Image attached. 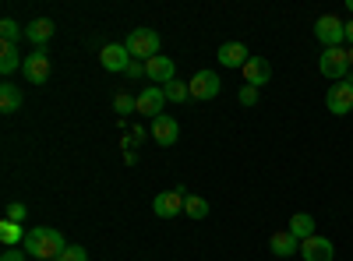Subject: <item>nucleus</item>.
<instances>
[{
	"instance_id": "obj_1",
	"label": "nucleus",
	"mask_w": 353,
	"mask_h": 261,
	"mask_svg": "<svg viewBox=\"0 0 353 261\" xmlns=\"http://www.w3.org/2000/svg\"><path fill=\"white\" fill-rule=\"evenodd\" d=\"M21 247H25V254L32 258V261H57V258L68 251V244H64V237H61V229H50V226L28 229Z\"/></svg>"
},
{
	"instance_id": "obj_2",
	"label": "nucleus",
	"mask_w": 353,
	"mask_h": 261,
	"mask_svg": "<svg viewBox=\"0 0 353 261\" xmlns=\"http://www.w3.org/2000/svg\"><path fill=\"white\" fill-rule=\"evenodd\" d=\"M128 53L134 56V61H152V56H159V36L152 32V28H131V36L124 39Z\"/></svg>"
},
{
	"instance_id": "obj_3",
	"label": "nucleus",
	"mask_w": 353,
	"mask_h": 261,
	"mask_svg": "<svg viewBox=\"0 0 353 261\" xmlns=\"http://www.w3.org/2000/svg\"><path fill=\"white\" fill-rule=\"evenodd\" d=\"M318 71L325 74L329 81H343V78H350V50H343V46L325 50V53L318 56Z\"/></svg>"
},
{
	"instance_id": "obj_4",
	"label": "nucleus",
	"mask_w": 353,
	"mask_h": 261,
	"mask_svg": "<svg viewBox=\"0 0 353 261\" xmlns=\"http://www.w3.org/2000/svg\"><path fill=\"white\" fill-rule=\"evenodd\" d=\"M314 36H318V43L325 50H336V46L346 43V21H339L336 14H321L314 21Z\"/></svg>"
},
{
	"instance_id": "obj_5",
	"label": "nucleus",
	"mask_w": 353,
	"mask_h": 261,
	"mask_svg": "<svg viewBox=\"0 0 353 261\" xmlns=\"http://www.w3.org/2000/svg\"><path fill=\"white\" fill-rule=\"evenodd\" d=\"M325 106L332 117H346V113L353 109V78H343L336 85H329V92H325Z\"/></svg>"
},
{
	"instance_id": "obj_6",
	"label": "nucleus",
	"mask_w": 353,
	"mask_h": 261,
	"mask_svg": "<svg viewBox=\"0 0 353 261\" xmlns=\"http://www.w3.org/2000/svg\"><path fill=\"white\" fill-rule=\"evenodd\" d=\"M21 74H25L28 85H43V81H50V53H46V46H43V50H32V53L25 56Z\"/></svg>"
},
{
	"instance_id": "obj_7",
	"label": "nucleus",
	"mask_w": 353,
	"mask_h": 261,
	"mask_svg": "<svg viewBox=\"0 0 353 261\" xmlns=\"http://www.w3.org/2000/svg\"><path fill=\"white\" fill-rule=\"evenodd\" d=\"M188 89H191V99L209 103V99H216V96H219L223 81H219V74H216V71H198V74L188 81Z\"/></svg>"
},
{
	"instance_id": "obj_8",
	"label": "nucleus",
	"mask_w": 353,
	"mask_h": 261,
	"mask_svg": "<svg viewBox=\"0 0 353 261\" xmlns=\"http://www.w3.org/2000/svg\"><path fill=\"white\" fill-rule=\"evenodd\" d=\"M131 61H134V56L128 53V46H124V43H106V46H103V53H99V64H103L106 71H113V74H124Z\"/></svg>"
},
{
	"instance_id": "obj_9",
	"label": "nucleus",
	"mask_w": 353,
	"mask_h": 261,
	"mask_svg": "<svg viewBox=\"0 0 353 261\" xmlns=\"http://www.w3.org/2000/svg\"><path fill=\"white\" fill-rule=\"evenodd\" d=\"M163 103H166V92L163 85H145V89L138 92V113H145V117H163Z\"/></svg>"
},
{
	"instance_id": "obj_10",
	"label": "nucleus",
	"mask_w": 353,
	"mask_h": 261,
	"mask_svg": "<svg viewBox=\"0 0 353 261\" xmlns=\"http://www.w3.org/2000/svg\"><path fill=\"white\" fill-rule=\"evenodd\" d=\"M145 78H149L152 85H170V81H176V64L159 53V56H152V61H145Z\"/></svg>"
},
{
	"instance_id": "obj_11",
	"label": "nucleus",
	"mask_w": 353,
	"mask_h": 261,
	"mask_svg": "<svg viewBox=\"0 0 353 261\" xmlns=\"http://www.w3.org/2000/svg\"><path fill=\"white\" fill-rule=\"evenodd\" d=\"M301 258L304 261H332L336 258V247H332V240L329 237H307L304 244H301Z\"/></svg>"
},
{
	"instance_id": "obj_12",
	"label": "nucleus",
	"mask_w": 353,
	"mask_h": 261,
	"mask_svg": "<svg viewBox=\"0 0 353 261\" xmlns=\"http://www.w3.org/2000/svg\"><path fill=\"white\" fill-rule=\"evenodd\" d=\"M184 198H188V194H181V191H163V194H156V201H152V212H156L159 219L181 216V212H184Z\"/></svg>"
},
{
	"instance_id": "obj_13",
	"label": "nucleus",
	"mask_w": 353,
	"mask_h": 261,
	"mask_svg": "<svg viewBox=\"0 0 353 261\" xmlns=\"http://www.w3.org/2000/svg\"><path fill=\"white\" fill-rule=\"evenodd\" d=\"M269 78H272V64L265 61V56H251V61L244 64V85L261 89V85H269Z\"/></svg>"
},
{
	"instance_id": "obj_14",
	"label": "nucleus",
	"mask_w": 353,
	"mask_h": 261,
	"mask_svg": "<svg viewBox=\"0 0 353 261\" xmlns=\"http://www.w3.org/2000/svg\"><path fill=\"white\" fill-rule=\"evenodd\" d=\"M152 138L163 145V149H170V145H176V138H181V124H176L173 117H166V113H163V117H156V121H152Z\"/></svg>"
},
{
	"instance_id": "obj_15",
	"label": "nucleus",
	"mask_w": 353,
	"mask_h": 261,
	"mask_svg": "<svg viewBox=\"0 0 353 261\" xmlns=\"http://www.w3.org/2000/svg\"><path fill=\"white\" fill-rule=\"evenodd\" d=\"M248 61H251V53H248L244 43H223V46H219V64H223V67H237V71H244Z\"/></svg>"
},
{
	"instance_id": "obj_16",
	"label": "nucleus",
	"mask_w": 353,
	"mask_h": 261,
	"mask_svg": "<svg viewBox=\"0 0 353 261\" xmlns=\"http://www.w3.org/2000/svg\"><path fill=\"white\" fill-rule=\"evenodd\" d=\"M269 251L276 258H293V254H301V240L293 237L290 229H279V233H272V240H269Z\"/></svg>"
},
{
	"instance_id": "obj_17",
	"label": "nucleus",
	"mask_w": 353,
	"mask_h": 261,
	"mask_svg": "<svg viewBox=\"0 0 353 261\" xmlns=\"http://www.w3.org/2000/svg\"><path fill=\"white\" fill-rule=\"evenodd\" d=\"M25 39H28V43H36V50H43V46L53 39V21H50V18L28 21V25H25Z\"/></svg>"
},
{
	"instance_id": "obj_18",
	"label": "nucleus",
	"mask_w": 353,
	"mask_h": 261,
	"mask_svg": "<svg viewBox=\"0 0 353 261\" xmlns=\"http://www.w3.org/2000/svg\"><path fill=\"white\" fill-rule=\"evenodd\" d=\"M286 229H290V233L304 244L307 237H314V219H311L307 212H297V216H290V226H286Z\"/></svg>"
},
{
	"instance_id": "obj_19",
	"label": "nucleus",
	"mask_w": 353,
	"mask_h": 261,
	"mask_svg": "<svg viewBox=\"0 0 353 261\" xmlns=\"http://www.w3.org/2000/svg\"><path fill=\"white\" fill-rule=\"evenodd\" d=\"M0 109L4 113H18L21 109V89L18 85H11V81L0 85Z\"/></svg>"
},
{
	"instance_id": "obj_20",
	"label": "nucleus",
	"mask_w": 353,
	"mask_h": 261,
	"mask_svg": "<svg viewBox=\"0 0 353 261\" xmlns=\"http://www.w3.org/2000/svg\"><path fill=\"white\" fill-rule=\"evenodd\" d=\"M0 244H4V247H18V244H25L21 222H11V219L0 222Z\"/></svg>"
},
{
	"instance_id": "obj_21",
	"label": "nucleus",
	"mask_w": 353,
	"mask_h": 261,
	"mask_svg": "<svg viewBox=\"0 0 353 261\" xmlns=\"http://www.w3.org/2000/svg\"><path fill=\"white\" fill-rule=\"evenodd\" d=\"M21 64H25V61H21V50L4 43V50H0V71H4V74H11V71H18Z\"/></svg>"
},
{
	"instance_id": "obj_22",
	"label": "nucleus",
	"mask_w": 353,
	"mask_h": 261,
	"mask_svg": "<svg viewBox=\"0 0 353 261\" xmlns=\"http://www.w3.org/2000/svg\"><path fill=\"white\" fill-rule=\"evenodd\" d=\"M184 212L191 216V219H209V201H205V198H198V194H188L184 198Z\"/></svg>"
},
{
	"instance_id": "obj_23",
	"label": "nucleus",
	"mask_w": 353,
	"mask_h": 261,
	"mask_svg": "<svg viewBox=\"0 0 353 261\" xmlns=\"http://www.w3.org/2000/svg\"><path fill=\"white\" fill-rule=\"evenodd\" d=\"M21 36H25V28H21L14 18H4V21H0V39H4L8 46H18Z\"/></svg>"
},
{
	"instance_id": "obj_24",
	"label": "nucleus",
	"mask_w": 353,
	"mask_h": 261,
	"mask_svg": "<svg viewBox=\"0 0 353 261\" xmlns=\"http://www.w3.org/2000/svg\"><path fill=\"white\" fill-rule=\"evenodd\" d=\"M163 92H166V103H188L191 99L188 81H170V85H163Z\"/></svg>"
},
{
	"instance_id": "obj_25",
	"label": "nucleus",
	"mask_w": 353,
	"mask_h": 261,
	"mask_svg": "<svg viewBox=\"0 0 353 261\" xmlns=\"http://www.w3.org/2000/svg\"><path fill=\"white\" fill-rule=\"evenodd\" d=\"M113 109H117V113H134V109H138V96L117 92V96H113Z\"/></svg>"
},
{
	"instance_id": "obj_26",
	"label": "nucleus",
	"mask_w": 353,
	"mask_h": 261,
	"mask_svg": "<svg viewBox=\"0 0 353 261\" xmlns=\"http://www.w3.org/2000/svg\"><path fill=\"white\" fill-rule=\"evenodd\" d=\"M237 99H241V106H254L258 103V89H254V85H241Z\"/></svg>"
},
{
	"instance_id": "obj_27",
	"label": "nucleus",
	"mask_w": 353,
	"mask_h": 261,
	"mask_svg": "<svg viewBox=\"0 0 353 261\" xmlns=\"http://www.w3.org/2000/svg\"><path fill=\"white\" fill-rule=\"evenodd\" d=\"M25 216H28V209L21 205V201H11V205H8V216H4V219H11V222H25Z\"/></svg>"
},
{
	"instance_id": "obj_28",
	"label": "nucleus",
	"mask_w": 353,
	"mask_h": 261,
	"mask_svg": "<svg viewBox=\"0 0 353 261\" xmlns=\"http://www.w3.org/2000/svg\"><path fill=\"white\" fill-rule=\"evenodd\" d=\"M57 261H88V251H85V247H68Z\"/></svg>"
},
{
	"instance_id": "obj_29",
	"label": "nucleus",
	"mask_w": 353,
	"mask_h": 261,
	"mask_svg": "<svg viewBox=\"0 0 353 261\" xmlns=\"http://www.w3.org/2000/svg\"><path fill=\"white\" fill-rule=\"evenodd\" d=\"M21 251H25V247H8V251H4V258H0V261H25L28 254H21Z\"/></svg>"
},
{
	"instance_id": "obj_30",
	"label": "nucleus",
	"mask_w": 353,
	"mask_h": 261,
	"mask_svg": "<svg viewBox=\"0 0 353 261\" xmlns=\"http://www.w3.org/2000/svg\"><path fill=\"white\" fill-rule=\"evenodd\" d=\"M124 74H128V78H145V64H141V61H131Z\"/></svg>"
},
{
	"instance_id": "obj_31",
	"label": "nucleus",
	"mask_w": 353,
	"mask_h": 261,
	"mask_svg": "<svg viewBox=\"0 0 353 261\" xmlns=\"http://www.w3.org/2000/svg\"><path fill=\"white\" fill-rule=\"evenodd\" d=\"M346 43H350V50H353V21H346Z\"/></svg>"
},
{
	"instance_id": "obj_32",
	"label": "nucleus",
	"mask_w": 353,
	"mask_h": 261,
	"mask_svg": "<svg viewBox=\"0 0 353 261\" xmlns=\"http://www.w3.org/2000/svg\"><path fill=\"white\" fill-rule=\"evenodd\" d=\"M346 8H350V11H353V0H346Z\"/></svg>"
},
{
	"instance_id": "obj_33",
	"label": "nucleus",
	"mask_w": 353,
	"mask_h": 261,
	"mask_svg": "<svg viewBox=\"0 0 353 261\" xmlns=\"http://www.w3.org/2000/svg\"><path fill=\"white\" fill-rule=\"evenodd\" d=\"M350 67H353V50H350Z\"/></svg>"
}]
</instances>
